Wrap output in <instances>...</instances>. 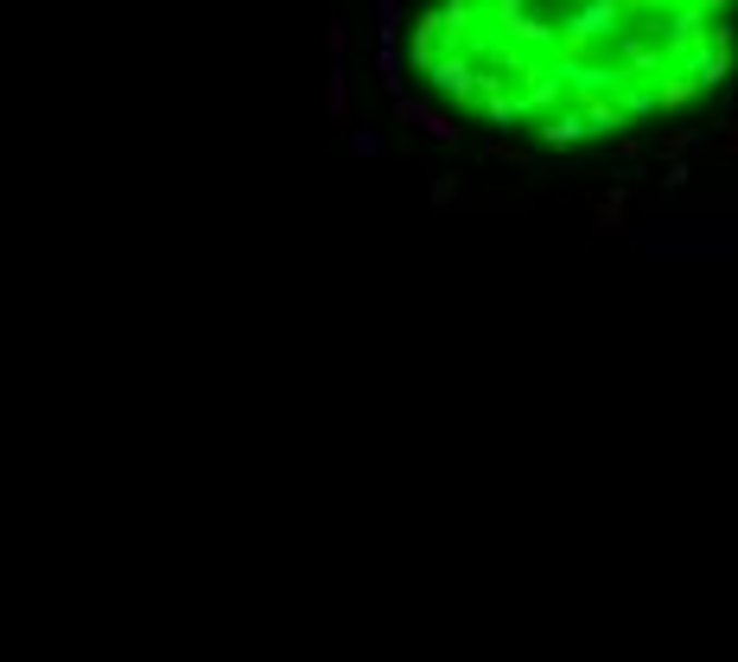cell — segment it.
I'll list each match as a JSON object with an SVG mask.
<instances>
[{"mask_svg":"<svg viewBox=\"0 0 738 662\" xmlns=\"http://www.w3.org/2000/svg\"><path fill=\"white\" fill-rule=\"evenodd\" d=\"M407 64L478 128L586 147L706 103L738 64V0H427Z\"/></svg>","mask_w":738,"mask_h":662,"instance_id":"1","label":"cell"}]
</instances>
